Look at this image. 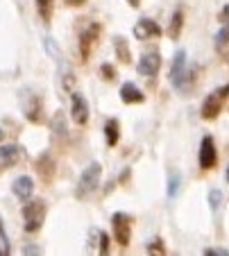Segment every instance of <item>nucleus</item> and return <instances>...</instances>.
<instances>
[{"instance_id":"obj_1","label":"nucleus","mask_w":229,"mask_h":256,"mask_svg":"<svg viewBox=\"0 0 229 256\" xmlns=\"http://www.w3.org/2000/svg\"><path fill=\"white\" fill-rule=\"evenodd\" d=\"M100 174H102V166L98 164V161L88 164L86 168H84L80 182H78V190H75V195H78L80 200H84L86 195H91L93 190L98 188V184H100Z\"/></svg>"},{"instance_id":"obj_2","label":"nucleus","mask_w":229,"mask_h":256,"mask_svg":"<svg viewBox=\"0 0 229 256\" xmlns=\"http://www.w3.org/2000/svg\"><path fill=\"white\" fill-rule=\"evenodd\" d=\"M23 220H25V232H30V234H32V232H39L41 224H44V220H46V204L39 202V200L25 204Z\"/></svg>"},{"instance_id":"obj_3","label":"nucleus","mask_w":229,"mask_h":256,"mask_svg":"<svg viewBox=\"0 0 229 256\" xmlns=\"http://www.w3.org/2000/svg\"><path fill=\"white\" fill-rule=\"evenodd\" d=\"M229 96V86H222V91H214L211 96H206V100L202 102V118L206 120H214L220 116V109H222V100Z\"/></svg>"},{"instance_id":"obj_4","label":"nucleus","mask_w":229,"mask_h":256,"mask_svg":"<svg viewBox=\"0 0 229 256\" xmlns=\"http://www.w3.org/2000/svg\"><path fill=\"white\" fill-rule=\"evenodd\" d=\"M112 227H114V236H116L118 245L120 247L130 245V236H132V220H130V216L127 213H114Z\"/></svg>"},{"instance_id":"obj_5","label":"nucleus","mask_w":229,"mask_h":256,"mask_svg":"<svg viewBox=\"0 0 229 256\" xmlns=\"http://www.w3.org/2000/svg\"><path fill=\"white\" fill-rule=\"evenodd\" d=\"M159 70H161V54L156 48H150L138 59V72H141L143 78H154Z\"/></svg>"},{"instance_id":"obj_6","label":"nucleus","mask_w":229,"mask_h":256,"mask_svg":"<svg viewBox=\"0 0 229 256\" xmlns=\"http://www.w3.org/2000/svg\"><path fill=\"white\" fill-rule=\"evenodd\" d=\"M198 161H200V168L202 170H211L218 161V152H216V145L211 136H204L200 143V154H198Z\"/></svg>"},{"instance_id":"obj_7","label":"nucleus","mask_w":229,"mask_h":256,"mask_svg":"<svg viewBox=\"0 0 229 256\" xmlns=\"http://www.w3.org/2000/svg\"><path fill=\"white\" fill-rule=\"evenodd\" d=\"M98 36H100V25H88L86 30L82 32V36H80V52H82V59H88V52H91L93 44L98 41Z\"/></svg>"},{"instance_id":"obj_8","label":"nucleus","mask_w":229,"mask_h":256,"mask_svg":"<svg viewBox=\"0 0 229 256\" xmlns=\"http://www.w3.org/2000/svg\"><path fill=\"white\" fill-rule=\"evenodd\" d=\"M70 116L78 125H86L88 120V104L80 93H73V102H70Z\"/></svg>"},{"instance_id":"obj_9","label":"nucleus","mask_w":229,"mask_h":256,"mask_svg":"<svg viewBox=\"0 0 229 256\" xmlns=\"http://www.w3.org/2000/svg\"><path fill=\"white\" fill-rule=\"evenodd\" d=\"M184 75H186V52L177 50L175 59H172V68H170V80L175 86H184Z\"/></svg>"},{"instance_id":"obj_10","label":"nucleus","mask_w":229,"mask_h":256,"mask_svg":"<svg viewBox=\"0 0 229 256\" xmlns=\"http://www.w3.org/2000/svg\"><path fill=\"white\" fill-rule=\"evenodd\" d=\"M20 159V148L18 145H2L0 148V172L10 170L12 166H16Z\"/></svg>"},{"instance_id":"obj_11","label":"nucleus","mask_w":229,"mask_h":256,"mask_svg":"<svg viewBox=\"0 0 229 256\" xmlns=\"http://www.w3.org/2000/svg\"><path fill=\"white\" fill-rule=\"evenodd\" d=\"M120 100L125 102V104H141V102H146V96H143V91L136 84L125 82L120 86Z\"/></svg>"},{"instance_id":"obj_12","label":"nucleus","mask_w":229,"mask_h":256,"mask_svg":"<svg viewBox=\"0 0 229 256\" xmlns=\"http://www.w3.org/2000/svg\"><path fill=\"white\" fill-rule=\"evenodd\" d=\"M12 190H14V195L18 200H30V198H32V193H34V182H32V177L23 174V177L14 179Z\"/></svg>"},{"instance_id":"obj_13","label":"nucleus","mask_w":229,"mask_h":256,"mask_svg":"<svg viewBox=\"0 0 229 256\" xmlns=\"http://www.w3.org/2000/svg\"><path fill=\"white\" fill-rule=\"evenodd\" d=\"M134 36L136 39H148V36H161V28L154 23V20L141 18L136 25H134Z\"/></svg>"},{"instance_id":"obj_14","label":"nucleus","mask_w":229,"mask_h":256,"mask_svg":"<svg viewBox=\"0 0 229 256\" xmlns=\"http://www.w3.org/2000/svg\"><path fill=\"white\" fill-rule=\"evenodd\" d=\"M114 46H116V54L122 64L132 62V50H130V46H127V41L122 36H114Z\"/></svg>"},{"instance_id":"obj_15","label":"nucleus","mask_w":229,"mask_h":256,"mask_svg":"<svg viewBox=\"0 0 229 256\" xmlns=\"http://www.w3.org/2000/svg\"><path fill=\"white\" fill-rule=\"evenodd\" d=\"M104 138H107L109 148L118 145V138H120V127H118V120H107V125H104Z\"/></svg>"},{"instance_id":"obj_16","label":"nucleus","mask_w":229,"mask_h":256,"mask_svg":"<svg viewBox=\"0 0 229 256\" xmlns=\"http://www.w3.org/2000/svg\"><path fill=\"white\" fill-rule=\"evenodd\" d=\"M25 116H28L30 120H39L41 118V100L39 98H32V100H30V104L25 106Z\"/></svg>"},{"instance_id":"obj_17","label":"nucleus","mask_w":229,"mask_h":256,"mask_svg":"<svg viewBox=\"0 0 229 256\" xmlns=\"http://www.w3.org/2000/svg\"><path fill=\"white\" fill-rule=\"evenodd\" d=\"M36 10H39L41 18L50 20V16H52V0H36Z\"/></svg>"},{"instance_id":"obj_18","label":"nucleus","mask_w":229,"mask_h":256,"mask_svg":"<svg viewBox=\"0 0 229 256\" xmlns=\"http://www.w3.org/2000/svg\"><path fill=\"white\" fill-rule=\"evenodd\" d=\"M182 25H184V14H182V12H175L172 23H170V36H172V39H177V36H180Z\"/></svg>"},{"instance_id":"obj_19","label":"nucleus","mask_w":229,"mask_h":256,"mask_svg":"<svg viewBox=\"0 0 229 256\" xmlns=\"http://www.w3.org/2000/svg\"><path fill=\"white\" fill-rule=\"evenodd\" d=\"M227 44H229V25H224V28L220 30L218 34H216V48L222 50Z\"/></svg>"},{"instance_id":"obj_20","label":"nucleus","mask_w":229,"mask_h":256,"mask_svg":"<svg viewBox=\"0 0 229 256\" xmlns=\"http://www.w3.org/2000/svg\"><path fill=\"white\" fill-rule=\"evenodd\" d=\"M7 254H12V247H10V240H7L5 229L0 224V256H7Z\"/></svg>"},{"instance_id":"obj_21","label":"nucleus","mask_w":229,"mask_h":256,"mask_svg":"<svg viewBox=\"0 0 229 256\" xmlns=\"http://www.w3.org/2000/svg\"><path fill=\"white\" fill-rule=\"evenodd\" d=\"M100 70H102V78L104 80H114V78H116V68H114L112 64H102V68H100Z\"/></svg>"},{"instance_id":"obj_22","label":"nucleus","mask_w":229,"mask_h":256,"mask_svg":"<svg viewBox=\"0 0 229 256\" xmlns=\"http://www.w3.org/2000/svg\"><path fill=\"white\" fill-rule=\"evenodd\" d=\"M222 200V193H220L218 188H214L209 193V204H211V208H218V202Z\"/></svg>"},{"instance_id":"obj_23","label":"nucleus","mask_w":229,"mask_h":256,"mask_svg":"<svg viewBox=\"0 0 229 256\" xmlns=\"http://www.w3.org/2000/svg\"><path fill=\"white\" fill-rule=\"evenodd\" d=\"M177 186H180V177H177V174H172V177H170V186H168V195H170V198H175V195H177Z\"/></svg>"},{"instance_id":"obj_24","label":"nucleus","mask_w":229,"mask_h":256,"mask_svg":"<svg viewBox=\"0 0 229 256\" xmlns=\"http://www.w3.org/2000/svg\"><path fill=\"white\" fill-rule=\"evenodd\" d=\"M148 252H150V254H166V250H164V245H161L159 240L152 242V245L148 247Z\"/></svg>"},{"instance_id":"obj_25","label":"nucleus","mask_w":229,"mask_h":256,"mask_svg":"<svg viewBox=\"0 0 229 256\" xmlns=\"http://www.w3.org/2000/svg\"><path fill=\"white\" fill-rule=\"evenodd\" d=\"M100 254H109V236L107 234L100 236Z\"/></svg>"},{"instance_id":"obj_26","label":"nucleus","mask_w":229,"mask_h":256,"mask_svg":"<svg viewBox=\"0 0 229 256\" xmlns=\"http://www.w3.org/2000/svg\"><path fill=\"white\" fill-rule=\"evenodd\" d=\"M218 20H220V23H224V25H229V5L222 7V12L218 14Z\"/></svg>"},{"instance_id":"obj_27","label":"nucleus","mask_w":229,"mask_h":256,"mask_svg":"<svg viewBox=\"0 0 229 256\" xmlns=\"http://www.w3.org/2000/svg\"><path fill=\"white\" fill-rule=\"evenodd\" d=\"M46 46H48L50 54H52L54 59H59V48H57V46H54V44H52V41H50V39H46Z\"/></svg>"},{"instance_id":"obj_28","label":"nucleus","mask_w":229,"mask_h":256,"mask_svg":"<svg viewBox=\"0 0 229 256\" xmlns=\"http://www.w3.org/2000/svg\"><path fill=\"white\" fill-rule=\"evenodd\" d=\"M204 254H206V256H218V254H222V256H229V252H227V250H206Z\"/></svg>"},{"instance_id":"obj_29","label":"nucleus","mask_w":229,"mask_h":256,"mask_svg":"<svg viewBox=\"0 0 229 256\" xmlns=\"http://www.w3.org/2000/svg\"><path fill=\"white\" fill-rule=\"evenodd\" d=\"M64 84H66V91H73V86H75V80L70 78V75H66V80H64Z\"/></svg>"},{"instance_id":"obj_30","label":"nucleus","mask_w":229,"mask_h":256,"mask_svg":"<svg viewBox=\"0 0 229 256\" xmlns=\"http://www.w3.org/2000/svg\"><path fill=\"white\" fill-rule=\"evenodd\" d=\"M84 2H86V0H66V5L68 7H82Z\"/></svg>"},{"instance_id":"obj_31","label":"nucleus","mask_w":229,"mask_h":256,"mask_svg":"<svg viewBox=\"0 0 229 256\" xmlns=\"http://www.w3.org/2000/svg\"><path fill=\"white\" fill-rule=\"evenodd\" d=\"M127 2H130L132 7H138V0H127Z\"/></svg>"},{"instance_id":"obj_32","label":"nucleus","mask_w":229,"mask_h":256,"mask_svg":"<svg viewBox=\"0 0 229 256\" xmlns=\"http://www.w3.org/2000/svg\"><path fill=\"white\" fill-rule=\"evenodd\" d=\"M2 138H5V132H2V130H0V140H2Z\"/></svg>"},{"instance_id":"obj_33","label":"nucleus","mask_w":229,"mask_h":256,"mask_svg":"<svg viewBox=\"0 0 229 256\" xmlns=\"http://www.w3.org/2000/svg\"><path fill=\"white\" fill-rule=\"evenodd\" d=\"M227 182H229V168H227Z\"/></svg>"}]
</instances>
